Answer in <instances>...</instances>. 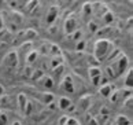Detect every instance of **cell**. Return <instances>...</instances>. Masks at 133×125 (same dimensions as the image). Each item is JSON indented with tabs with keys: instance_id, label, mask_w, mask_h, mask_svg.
Wrapping results in <instances>:
<instances>
[{
	"instance_id": "cell-1",
	"label": "cell",
	"mask_w": 133,
	"mask_h": 125,
	"mask_svg": "<svg viewBox=\"0 0 133 125\" xmlns=\"http://www.w3.org/2000/svg\"><path fill=\"white\" fill-rule=\"evenodd\" d=\"M111 43L107 41V40L102 39L96 43L95 46V55L99 61H103V58H107L110 55V51H111Z\"/></svg>"
},
{
	"instance_id": "cell-2",
	"label": "cell",
	"mask_w": 133,
	"mask_h": 125,
	"mask_svg": "<svg viewBox=\"0 0 133 125\" xmlns=\"http://www.w3.org/2000/svg\"><path fill=\"white\" fill-rule=\"evenodd\" d=\"M17 63H18V57H17V54H15V52L8 54L7 57H6V59L3 61V65H6V66H7L8 69L14 67Z\"/></svg>"
},
{
	"instance_id": "cell-3",
	"label": "cell",
	"mask_w": 133,
	"mask_h": 125,
	"mask_svg": "<svg viewBox=\"0 0 133 125\" xmlns=\"http://www.w3.org/2000/svg\"><path fill=\"white\" fill-rule=\"evenodd\" d=\"M89 76H91V81L93 84H99V80H100L99 69H89Z\"/></svg>"
},
{
	"instance_id": "cell-4",
	"label": "cell",
	"mask_w": 133,
	"mask_h": 125,
	"mask_svg": "<svg viewBox=\"0 0 133 125\" xmlns=\"http://www.w3.org/2000/svg\"><path fill=\"white\" fill-rule=\"evenodd\" d=\"M59 107H61V109L71 107V102L69 101L67 98H61V99H59Z\"/></svg>"
},
{
	"instance_id": "cell-5",
	"label": "cell",
	"mask_w": 133,
	"mask_h": 125,
	"mask_svg": "<svg viewBox=\"0 0 133 125\" xmlns=\"http://www.w3.org/2000/svg\"><path fill=\"white\" fill-rule=\"evenodd\" d=\"M132 67L130 69H128L126 70V81H125V85H126V88H132Z\"/></svg>"
},
{
	"instance_id": "cell-6",
	"label": "cell",
	"mask_w": 133,
	"mask_h": 125,
	"mask_svg": "<svg viewBox=\"0 0 133 125\" xmlns=\"http://www.w3.org/2000/svg\"><path fill=\"white\" fill-rule=\"evenodd\" d=\"M8 124V117L4 111H0V125H7Z\"/></svg>"
},
{
	"instance_id": "cell-7",
	"label": "cell",
	"mask_w": 133,
	"mask_h": 125,
	"mask_svg": "<svg viewBox=\"0 0 133 125\" xmlns=\"http://www.w3.org/2000/svg\"><path fill=\"white\" fill-rule=\"evenodd\" d=\"M65 125H80V124H78L74 118H67V122Z\"/></svg>"
}]
</instances>
